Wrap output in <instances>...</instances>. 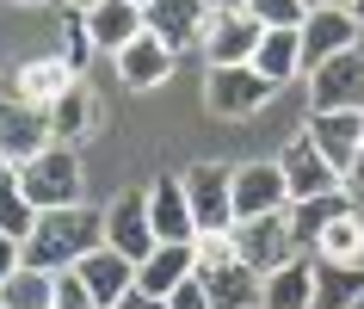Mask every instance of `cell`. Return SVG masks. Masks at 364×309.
<instances>
[{"mask_svg": "<svg viewBox=\"0 0 364 309\" xmlns=\"http://www.w3.org/2000/svg\"><path fill=\"white\" fill-rule=\"evenodd\" d=\"M241 13H247L259 31H303V19H309L303 0H241Z\"/></svg>", "mask_w": 364, "mask_h": 309, "instance_id": "obj_30", "label": "cell"}, {"mask_svg": "<svg viewBox=\"0 0 364 309\" xmlns=\"http://www.w3.org/2000/svg\"><path fill=\"white\" fill-rule=\"evenodd\" d=\"M50 309H99V303H93V290L80 285L75 272H56V303Z\"/></svg>", "mask_w": 364, "mask_h": 309, "instance_id": "obj_33", "label": "cell"}, {"mask_svg": "<svg viewBox=\"0 0 364 309\" xmlns=\"http://www.w3.org/2000/svg\"><path fill=\"white\" fill-rule=\"evenodd\" d=\"M192 260H198V278H204V272H223V266H235V235H229V229L198 235V241H192Z\"/></svg>", "mask_w": 364, "mask_h": 309, "instance_id": "obj_32", "label": "cell"}, {"mask_svg": "<svg viewBox=\"0 0 364 309\" xmlns=\"http://www.w3.org/2000/svg\"><path fill=\"white\" fill-rule=\"evenodd\" d=\"M68 87H75V68H68L62 56H31L19 75H13V99L31 105V112H50Z\"/></svg>", "mask_w": 364, "mask_h": 309, "instance_id": "obj_18", "label": "cell"}, {"mask_svg": "<svg viewBox=\"0 0 364 309\" xmlns=\"http://www.w3.org/2000/svg\"><path fill=\"white\" fill-rule=\"evenodd\" d=\"M364 260V216H333L315 241V266H358Z\"/></svg>", "mask_w": 364, "mask_h": 309, "instance_id": "obj_26", "label": "cell"}, {"mask_svg": "<svg viewBox=\"0 0 364 309\" xmlns=\"http://www.w3.org/2000/svg\"><path fill=\"white\" fill-rule=\"evenodd\" d=\"M364 297V260L358 266H315V309H352Z\"/></svg>", "mask_w": 364, "mask_h": 309, "instance_id": "obj_27", "label": "cell"}, {"mask_svg": "<svg viewBox=\"0 0 364 309\" xmlns=\"http://www.w3.org/2000/svg\"><path fill=\"white\" fill-rule=\"evenodd\" d=\"M112 62H117V80H124V87L149 93V87H167V80H173V62H179V56H173L161 38H149V31H142V38L124 43Z\"/></svg>", "mask_w": 364, "mask_h": 309, "instance_id": "obj_16", "label": "cell"}, {"mask_svg": "<svg viewBox=\"0 0 364 309\" xmlns=\"http://www.w3.org/2000/svg\"><path fill=\"white\" fill-rule=\"evenodd\" d=\"M167 309H210V297H204V278H186V285L167 297Z\"/></svg>", "mask_w": 364, "mask_h": 309, "instance_id": "obj_35", "label": "cell"}, {"mask_svg": "<svg viewBox=\"0 0 364 309\" xmlns=\"http://www.w3.org/2000/svg\"><path fill=\"white\" fill-rule=\"evenodd\" d=\"M259 38H266V31H259V25L235 6V13H210V31H204V43H198V50L210 56V68H247L253 50H259Z\"/></svg>", "mask_w": 364, "mask_h": 309, "instance_id": "obj_13", "label": "cell"}, {"mask_svg": "<svg viewBox=\"0 0 364 309\" xmlns=\"http://www.w3.org/2000/svg\"><path fill=\"white\" fill-rule=\"evenodd\" d=\"M87 13V31H93V50L117 56L124 43L142 38V6L136 0H93V6H80Z\"/></svg>", "mask_w": 364, "mask_h": 309, "instance_id": "obj_19", "label": "cell"}, {"mask_svg": "<svg viewBox=\"0 0 364 309\" xmlns=\"http://www.w3.org/2000/svg\"><path fill=\"white\" fill-rule=\"evenodd\" d=\"M142 31L161 38L173 56H186V50H198L204 31H210V6H204V0H149V6H142Z\"/></svg>", "mask_w": 364, "mask_h": 309, "instance_id": "obj_6", "label": "cell"}, {"mask_svg": "<svg viewBox=\"0 0 364 309\" xmlns=\"http://www.w3.org/2000/svg\"><path fill=\"white\" fill-rule=\"evenodd\" d=\"M266 309H315V260L296 253L266 278Z\"/></svg>", "mask_w": 364, "mask_h": 309, "instance_id": "obj_23", "label": "cell"}, {"mask_svg": "<svg viewBox=\"0 0 364 309\" xmlns=\"http://www.w3.org/2000/svg\"><path fill=\"white\" fill-rule=\"evenodd\" d=\"M309 112H364V50H346L309 75Z\"/></svg>", "mask_w": 364, "mask_h": 309, "instance_id": "obj_7", "label": "cell"}, {"mask_svg": "<svg viewBox=\"0 0 364 309\" xmlns=\"http://www.w3.org/2000/svg\"><path fill=\"white\" fill-rule=\"evenodd\" d=\"M142 192H149L154 241H161V248H192V241H198V223H192V198H186V179H154V186H142Z\"/></svg>", "mask_w": 364, "mask_h": 309, "instance_id": "obj_12", "label": "cell"}, {"mask_svg": "<svg viewBox=\"0 0 364 309\" xmlns=\"http://www.w3.org/2000/svg\"><path fill=\"white\" fill-rule=\"evenodd\" d=\"M352 19H358V31H364V0H352Z\"/></svg>", "mask_w": 364, "mask_h": 309, "instance_id": "obj_40", "label": "cell"}, {"mask_svg": "<svg viewBox=\"0 0 364 309\" xmlns=\"http://www.w3.org/2000/svg\"><path fill=\"white\" fill-rule=\"evenodd\" d=\"M136 6H149V0H136Z\"/></svg>", "mask_w": 364, "mask_h": 309, "instance_id": "obj_44", "label": "cell"}, {"mask_svg": "<svg viewBox=\"0 0 364 309\" xmlns=\"http://www.w3.org/2000/svg\"><path fill=\"white\" fill-rule=\"evenodd\" d=\"M43 117H50V142L80 149V142L99 130V99H93V87H87V80H75V87H68V93H62Z\"/></svg>", "mask_w": 364, "mask_h": 309, "instance_id": "obj_20", "label": "cell"}, {"mask_svg": "<svg viewBox=\"0 0 364 309\" xmlns=\"http://www.w3.org/2000/svg\"><path fill=\"white\" fill-rule=\"evenodd\" d=\"M296 38H303V75H315L321 62L346 56V50H358V19H352V6H333V13H309Z\"/></svg>", "mask_w": 364, "mask_h": 309, "instance_id": "obj_11", "label": "cell"}, {"mask_svg": "<svg viewBox=\"0 0 364 309\" xmlns=\"http://www.w3.org/2000/svg\"><path fill=\"white\" fill-rule=\"evenodd\" d=\"M13 174H19V192L38 204V216L80 204V149H68V142H50L38 161H25Z\"/></svg>", "mask_w": 364, "mask_h": 309, "instance_id": "obj_2", "label": "cell"}, {"mask_svg": "<svg viewBox=\"0 0 364 309\" xmlns=\"http://www.w3.org/2000/svg\"><path fill=\"white\" fill-rule=\"evenodd\" d=\"M31 229H38V204L19 192V174H6V179H0V235H13V241L25 248V235H31Z\"/></svg>", "mask_w": 364, "mask_h": 309, "instance_id": "obj_29", "label": "cell"}, {"mask_svg": "<svg viewBox=\"0 0 364 309\" xmlns=\"http://www.w3.org/2000/svg\"><path fill=\"white\" fill-rule=\"evenodd\" d=\"M309 13H333V6H352V0H303Z\"/></svg>", "mask_w": 364, "mask_h": 309, "instance_id": "obj_38", "label": "cell"}, {"mask_svg": "<svg viewBox=\"0 0 364 309\" xmlns=\"http://www.w3.org/2000/svg\"><path fill=\"white\" fill-rule=\"evenodd\" d=\"M68 68H75V80H87V62L99 56L93 50V31H87V13H62V50H56Z\"/></svg>", "mask_w": 364, "mask_h": 309, "instance_id": "obj_31", "label": "cell"}, {"mask_svg": "<svg viewBox=\"0 0 364 309\" xmlns=\"http://www.w3.org/2000/svg\"><path fill=\"white\" fill-rule=\"evenodd\" d=\"M352 309H364V297H358V303H352Z\"/></svg>", "mask_w": 364, "mask_h": 309, "instance_id": "obj_43", "label": "cell"}, {"mask_svg": "<svg viewBox=\"0 0 364 309\" xmlns=\"http://www.w3.org/2000/svg\"><path fill=\"white\" fill-rule=\"evenodd\" d=\"M87 6H93V0H87Z\"/></svg>", "mask_w": 364, "mask_h": 309, "instance_id": "obj_45", "label": "cell"}, {"mask_svg": "<svg viewBox=\"0 0 364 309\" xmlns=\"http://www.w3.org/2000/svg\"><path fill=\"white\" fill-rule=\"evenodd\" d=\"M19 266H25V260H19V241H13V235H0V285H6Z\"/></svg>", "mask_w": 364, "mask_h": 309, "instance_id": "obj_36", "label": "cell"}, {"mask_svg": "<svg viewBox=\"0 0 364 309\" xmlns=\"http://www.w3.org/2000/svg\"><path fill=\"white\" fill-rule=\"evenodd\" d=\"M50 303H56V278H50V272L19 266L0 285V309H50Z\"/></svg>", "mask_w": 364, "mask_h": 309, "instance_id": "obj_28", "label": "cell"}, {"mask_svg": "<svg viewBox=\"0 0 364 309\" xmlns=\"http://www.w3.org/2000/svg\"><path fill=\"white\" fill-rule=\"evenodd\" d=\"M253 68H259L272 87L296 80V75H303V38H296V31H266L259 50H253Z\"/></svg>", "mask_w": 364, "mask_h": 309, "instance_id": "obj_24", "label": "cell"}, {"mask_svg": "<svg viewBox=\"0 0 364 309\" xmlns=\"http://www.w3.org/2000/svg\"><path fill=\"white\" fill-rule=\"evenodd\" d=\"M278 93L259 68H210V80H204V112L210 117H253L266 99Z\"/></svg>", "mask_w": 364, "mask_h": 309, "instance_id": "obj_5", "label": "cell"}, {"mask_svg": "<svg viewBox=\"0 0 364 309\" xmlns=\"http://www.w3.org/2000/svg\"><path fill=\"white\" fill-rule=\"evenodd\" d=\"M235 260L253 272V278H272V272L296 260V241H290V223L284 216H247V223H235Z\"/></svg>", "mask_w": 364, "mask_h": 309, "instance_id": "obj_4", "label": "cell"}, {"mask_svg": "<svg viewBox=\"0 0 364 309\" xmlns=\"http://www.w3.org/2000/svg\"><path fill=\"white\" fill-rule=\"evenodd\" d=\"M105 248H117L124 260H149L161 241H154V223H149V192H117L112 211H105Z\"/></svg>", "mask_w": 364, "mask_h": 309, "instance_id": "obj_8", "label": "cell"}, {"mask_svg": "<svg viewBox=\"0 0 364 309\" xmlns=\"http://www.w3.org/2000/svg\"><path fill=\"white\" fill-rule=\"evenodd\" d=\"M6 174H13V167H6V154H0V179H6Z\"/></svg>", "mask_w": 364, "mask_h": 309, "instance_id": "obj_41", "label": "cell"}, {"mask_svg": "<svg viewBox=\"0 0 364 309\" xmlns=\"http://www.w3.org/2000/svg\"><path fill=\"white\" fill-rule=\"evenodd\" d=\"M278 174H284L290 204H309V198H333V192H340V174L321 161V149H315L309 136H296V142L278 154Z\"/></svg>", "mask_w": 364, "mask_h": 309, "instance_id": "obj_9", "label": "cell"}, {"mask_svg": "<svg viewBox=\"0 0 364 309\" xmlns=\"http://www.w3.org/2000/svg\"><path fill=\"white\" fill-rule=\"evenodd\" d=\"M204 297H210V309H259L266 303V278H253L241 260L223 272H204Z\"/></svg>", "mask_w": 364, "mask_h": 309, "instance_id": "obj_22", "label": "cell"}, {"mask_svg": "<svg viewBox=\"0 0 364 309\" xmlns=\"http://www.w3.org/2000/svg\"><path fill=\"white\" fill-rule=\"evenodd\" d=\"M204 6H210V13H235V6H241V0H204Z\"/></svg>", "mask_w": 364, "mask_h": 309, "instance_id": "obj_39", "label": "cell"}, {"mask_svg": "<svg viewBox=\"0 0 364 309\" xmlns=\"http://www.w3.org/2000/svg\"><path fill=\"white\" fill-rule=\"evenodd\" d=\"M309 142L321 149L333 174H346L364 149V112H309Z\"/></svg>", "mask_w": 364, "mask_h": 309, "instance_id": "obj_15", "label": "cell"}, {"mask_svg": "<svg viewBox=\"0 0 364 309\" xmlns=\"http://www.w3.org/2000/svg\"><path fill=\"white\" fill-rule=\"evenodd\" d=\"M13 6H43V0H13Z\"/></svg>", "mask_w": 364, "mask_h": 309, "instance_id": "obj_42", "label": "cell"}, {"mask_svg": "<svg viewBox=\"0 0 364 309\" xmlns=\"http://www.w3.org/2000/svg\"><path fill=\"white\" fill-rule=\"evenodd\" d=\"M333 216H346V198H309V204H290L284 223H290V241H296V253H309L315 260V241H321V229L333 223Z\"/></svg>", "mask_w": 364, "mask_h": 309, "instance_id": "obj_25", "label": "cell"}, {"mask_svg": "<svg viewBox=\"0 0 364 309\" xmlns=\"http://www.w3.org/2000/svg\"><path fill=\"white\" fill-rule=\"evenodd\" d=\"M340 198H346V211H352V216H364V149H358V161L340 174Z\"/></svg>", "mask_w": 364, "mask_h": 309, "instance_id": "obj_34", "label": "cell"}, {"mask_svg": "<svg viewBox=\"0 0 364 309\" xmlns=\"http://www.w3.org/2000/svg\"><path fill=\"white\" fill-rule=\"evenodd\" d=\"M93 248H105V211H87V204H68V211H43L38 229L25 235L19 260L31 272H75Z\"/></svg>", "mask_w": 364, "mask_h": 309, "instance_id": "obj_1", "label": "cell"}, {"mask_svg": "<svg viewBox=\"0 0 364 309\" xmlns=\"http://www.w3.org/2000/svg\"><path fill=\"white\" fill-rule=\"evenodd\" d=\"M186 278H198L192 248H154L149 260L136 266V290H142V297H154V303H167V297L186 285Z\"/></svg>", "mask_w": 364, "mask_h": 309, "instance_id": "obj_21", "label": "cell"}, {"mask_svg": "<svg viewBox=\"0 0 364 309\" xmlns=\"http://www.w3.org/2000/svg\"><path fill=\"white\" fill-rule=\"evenodd\" d=\"M50 149V117L19 105V99L6 93L0 99V154H6V167H25V161H38Z\"/></svg>", "mask_w": 364, "mask_h": 309, "instance_id": "obj_14", "label": "cell"}, {"mask_svg": "<svg viewBox=\"0 0 364 309\" xmlns=\"http://www.w3.org/2000/svg\"><path fill=\"white\" fill-rule=\"evenodd\" d=\"M179 179H186V198H192L198 235L235 229V167H223V161H192Z\"/></svg>", "mask_w": 364, "mask_h": 309, "instance_id": "obj_3", "label": "cell"}, {"mask_svg": "<svg viewBox=\"0 0 364 309\" xmlns=\"http://www.w3.org/2000/svg\"><path fill=\"white\" fill-rule=\"evenodd\" d=\"M112 309H167V303H154V297H142V290H130V297H117Z\"/></svg>", "mask_w": 364, "mask_h": 309, "instance_id": "obj_37", "label": "cell"}, {"mask_svg": "<svg viewBox=\"0 0 364 309\" xmlns=\"http://www.w3.org/2000/svg\"><path fill=\"white\" fill-rule=\"evenodd\" d=\"M284 211H290V192H284L278 161L235 167V223H247V216H284Z\"/></svg>", "mask_w": 364, "mask_h": 309, "instance_id": "obj_10", "label": "cell"}, {"mask_svg": "<svg viewBox=\"0 0 364 309\" xmlns=\"http://www.w3.org/2000/svg\"><path fill=\"white\" fill-rule=\"evenodd\" d=\"M75 278L93 290L99 309H112L117 297H130V290H136V260H124L117 248H93V253L75 266Z\"/></svg>", "mask_w": 364, "mask_h": 309, "instance_id": "obj_17", "label": "cell"}]
</instances>
